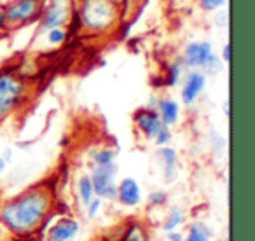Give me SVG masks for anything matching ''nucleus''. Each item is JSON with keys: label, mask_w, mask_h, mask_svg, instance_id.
<instances>
[{"label": "nucleus", "mask_w": 255, "mask_h": 241, "mask_svg": "<svg viewBox=\"0 0 255 241\" xmlns=\"http://www.w3.org/2000/svg\"><path fill=\"white\" fill-rule=\"evenodd\" d=\"M51 196L46 189H28L0 208V220L16 234H32L46 219Z\"/></svg>", "instance_id": "1"}, {"label": "nucleus", "mask_w": 255, "mask_h": 241, "mask_svg": "<svg viewBox=\"0 0 255 241\" xmlns=\"http://www.w3.org/2000/svg\"><path fill=\"white\" fill-rule=\"evenodd\" d=\"M116 19V0H81V21L89 32H105Z\"/></svg>", "instance_id": "2"}, {"label": "nucleus", "mask_w": 255, "mask_h": 241, "mask_svg": "<svg viewBox=\"0 0 255 241\" xmlns=\"http://www.w3.org/2000/svg\"><path fill=\"white\" fill-rule=\"evenodd\" d=\"M25 82L12 72L0 74V120H4L18 107L25 95Z\"/></svg>", "instance_id": "3"}, {"label": "nucleus", "mask_w": 255, "mask_h": 241, "mask_svg": "<svg viewBox=\"0 0 255 241\" xmlns=\"http://www.w3.org/2000/svg\"><path fill=\"white\" fill-rule=\"evenodd\" d=\"M117 175V164H103V166H95L91 173V184L95 196L100 199H116L117 185L114 184V178Z\"/></svg>", "instance_id": "4"}, {"label": "nucleus", "mask_w": 255, "mask_h": 241, "mask_svg": "<svg viewBox=\"0 0 255 241\" xmlns=\"http://www.w3.org/2000/svg\"><path fill=\"white\" fill-rule=\"evenodd\" d=\"M40 11V2L39 0H16L4 11L5 23L9 25H16V23H25L35 18Z\"/></svg>", "instance_id": "5"}, {"label": "nucleus", "mask_w": 255, "mask_h": 241, "mask_svg": "<svg viewBox=\"0 0 255 241\" xmlns=\"http://www.w3.org/2000/svg\"><path fill=\"white\" fill-rule=\"evenodd\" d=\"M68 19V0H49L46 12L40 21V32L46 33L47 30L63 26Z\"/></svg>", "instance_id": "6"}, {"label": "nucleus", "mask_w": 255, "mask_h": 241, "mask_svg": "<svg viewBox=\"0 0 255 241\" xmlns=\"http://www.w3.org/2000/svg\"><path fill=\"white\" fill-rule=\"evenodd\" d=\"M212 54L213 49L210 42H191L185 47L182 63L187 68H203Z\"/></svg>", "instance_id": "7"}, {"label": "nucleus", "mask_w": 255, "mask_h": 241, "mask_svg": "<svg viewBox=\"0 0 255 241\" xmlns=\"http://www.w3.org/2000/svg\"><path fill=\"white\" fill-rule=\"evenodd\" d=\"M205 86H206V75L203 72L199 70L189 72L184 81V86H182V102L185 105H192L196 102V98L203 93Z\"/></svg>", "instance_id": "8"}, {"label": "nucleus", "mask_w": 255, "mask_h": 241, "mask_svg": "<svg viewBox=\"0 0 255 241\" xmlns=\"http://www.w3.org/2000/svg\"><path fill=\"white\" fill-rule=\"evenodd\" d=\"M135 124L147 138H154L157 135L161 128H163V122L159 119V114L157 110L152 109H142L135 114Z\"/></svg>", "instance_id": "9"}, {"label": "nucleus", "mask_w": 255, "mask_h": 241, "mask_svg": "<svg viewBox=\"0 0 255 241\" xmlns=\"http://www.w3.org/2000/svg\"><path fill=\"white\" fill-rule=\"evenodd\" d=\"M117 199L121 205L124 206H136L142 201V194H140V185L136 184L135 178H124L119 185H117Z\"/></svg>", "instance_id": "10"}, {"label": "nucleus", "mask_w": 255, "mask_h": 241, "mask_svg": "<svg viewBox=\"0 0 255 241\" xmlns=\"http://www.w3.org/2000/svg\"><path fill=\"white\" fill-rule=\"evenodd\" d=\"M79 233V222L74 219H61L47 233V241H70Z\"/></svg>", "instance_id": "11"}, {"label": "nucleus", "mask_w": 255, "mask_h": 241, "mask_svg": "<svg viewBox=\"0 0 255 241\" xmlns=\"http://www.w3.org/2000/svg\"><path fill=\"white\" fill-rule=\"evenodd\" d=\"M156 156L161 159L164 166V180L170 184V182L175 180L177 177V150L171 149V147H161L156 152Z\"/></svg>", "instance_id": "12"}, {"label": "nucleus", "mask_w": 255, "mask_h": 241, "mask_svg": "<svg viewBox=\"0 0 255 241\" xmlns=\"http://www.w3.org/2000/svg\"><path fill=\"white\" fill-rule=\"evenodd\" d=\"M157 110H159V119L164 126H173L178 120V114H180V109H178V103L171 98H163L157 102Z\"/></svg>", "instance_id": "13"}, {"label": "nucleus", "mask_w": 255, "mask_h": 241, "mask_svg": "<svg viewBox=\"0 0 255 241\" xmlns=\"http://www.w3.org/2000/svg\"><path fill=\"white\" fill-rule=\"evenodd\" d=\"M77 189H79V196H81V201L82 205H88L93 198H95V191H93V184H91V178L88 175H82L77 182Z\"/></svg>", "instance_id": "14"}, {"label": "nucleus", "mask_w": 255, "mask_h": 241, "mask_svg": "<svg viewBox=\"0 0 255 241\" xmlns=\"http://www.w3.org/2000/svg\"><path fill=\"white\" fill-rule=\"evenodd\" d=\"M116 156H117V152L114 149H110V147H103V149H98L91 154V157H93V161H95L96 166H103V164L114 163Z\"/></svg>", "instance_id": "15"}, {"label": "nucleus", "mask_w": 255, "mask_h": 241, "mask_svg": "<svg viewBox=\"0 0 255 241\" xmlns=\"http://www.w3.org/2000/svg\"><path fill=\"white\" fill-rule=\"evenodd\" d=\"M185 241H210V233H208V227L205 224H192L189 227V234L185 238Z\"/></svg>", "instance_id": "16"}, {"label": "nucleus", "mask_w": 255, "mask_h": 241, "mask_svg": "<svg viewBox=\"0 0 255 241\" xmlns=\"http://www.w3.org/2000/svg\"><path fill=\"white\" fill-rule=\"evenodd\" d=\"M180 222H182V212H180V208H178V206H175V208L171 210V213H170V217H168V220L164 222L163 229L166 231V233H170V231L177 229V227L180 226Z\"/></svg>", "instance_id": "17"}, {"label": "nucleus", "mask_w": 255, "mask_h": 241, "mask_svg": "<svg viewBox=\"0 0 255 241\" xmlns=\"http://www.w3.org/2000/svg\"><path fill=\"white\" fill-rule=\"evenodd\" d=\"M222 68H224V61L220 60L217 54H212V56L208 58V61H206V65L203 67V70H206L212 75H217L219 72H222Z\"/></svg>", "instance_id": "18"}, {"label": "nucleus", "mask_w": 255, "mask_h": 241, "mask_svg": "<svg viewBox=\"0 0 255 241\" xmlns=\"http://www.w3.org/2000/svg\"><path fill=\"white\" fill-rule=\"evenodd\" d=\"M65 37H67V33H65L63 26H56V28L47 30V42L53 44V46L61 44L65 40Z\"/></svg>", "instance_id": "19"}, {"label": "nucleus", "mask_w": 255, "mask_h": 241, "mask_svg": "<svg viewBox=\"0 0 255 241\" xmlns=\"http://www.w3.org/2000/svg\"><path fill=\"white\" fill-rule=\"evenodd\" d=\"M182 67H184V63H182V58L177 61V63H173L170 67V70H168V79H166V86H175L178 82V77H180V70Z\"/></svg>", "instance_id": "20"}, {"label": "nucleus", "mask_w": 255, "mask_h": 241, "mask_svg": "<svg viewBox=\"0 0 255 241\" xmlns=\"http://www.w3.org/2000/svg\"><path fill=\"white\" fill-rule=\"evenodd\" d=\"M123 241H147V238H145V233H143L142 227L133 226L131 229L128 231L126 238H124Z\"/></svg>", "instance_id": "21"}, {"label": "nucleus", "mask_w": 255, "mask_h": 241, "mask_svg": "<svg viewBox=\"0 0 255 241\" xmlns=\"http://www.w3.org/2000/svg\"><path fill=\"white\" fill-rule=\"evenodd\" d=\"M170 138H171L170 126H164V124H163V128L157 131V135L154 136V140H156V145H159V147L166 145V143L170 142Z\"/></svg>", "instance_id": "22"}, {"label": "nucleus", "mask_w": 255, "mask_h": 241, "mask_svg": "<svg viewBox=\"0 0 255 241\" xmlns=\"http://www.w3.org/2000/svg\"><path fill=\"white\" fill-rule=\"evenodd\" d=\"M100 208H102V199H100V198H93L91 201L86 205V210H88V217H89V219H95L96 213L100 212Z\"/></svg>", "instance_id": "23"}, {"label": "nucleus", "mask_w": 255, "mask_h": 241, "mask_svg": "<svg viewBox=\"0 0 255 241\" xmlns=\"http://www.w3.org/2000/svg\"><path fill=\"white\" fill-rule=\"evenodd\" d=\"M226 4V0H199V5H201L205 11H217L222 5Z\"/></svg>", "instance_id": "24"}, {"label": "nucleus", "mask_w": 255, "mask_h": 241, "mask_svg": "<svg viewBox=\"0 0 255 241\" xmlns=\"http://www.w3.org/2000/svg\"><path fill=\"white\" fill-rule=\"evenodd\" d=\"M166 201V194L161 191H154L149 194V203L150 205H163V203Z\"/></svg>", "instance_id": "25"}, {"label": "nucleus", "mask_w": 255, "mask_h": 241, "mask_svg": "<svg viewBox=\"0 0 255 241\" xmlns=\"http://www.w3.org/2000/svg\"><path fill=\"white\" fill-rule=\"evenodd\" d=\"M220 60L224 61V63H229V60H231V46L229 44H226V46L222 47V58Z\"/></svg>", "instance_id": "26"}, {"label": "nucleus", "mask_w": 255, "mask_h": 241, "mask_svg": "<svg viewBox=\"0 0 255 241\" xmlns=\"http://www.w3.org/2000/svg\"><path fill=\"white\" fill-rule=\"evenodd\" d=\"M215 19H217V25L226 26L227 25V12H220L219 16H215Z\"/></svg>", "instance_id": "27"}, {"label": "nucleus", "mask_w": 255, "mask_h": 241, "mask_svg": "<svg viewBox=\"0 0 255 241\" xmlns=\"http://www.w3.org/2000/svg\"><path fill=\"white\" fill-rule=\"evenodd\" d=\"M168 240H170V241H184V236H182L180 233L170 231V233H168Z\"/></svg>", "instance_id": "28"}, {"label": "nucleus", "mask_w": 255, "mask_h": 241, "mask_svg": "<svg viewBox=\"0 0 255 241\" xmlns=\"http://www.w3.org/2000/svg\"><path fill=\"white\" fill-rule=\"evenodd\" d=\"M5 25V16H4V11H0V26Z\"/></svg>", "instance_id": "29"}, {"label": "nucleus", "mask_w": 255, "mask_h": 241, "mask_svg": "<svg viewBox=\"0 0 255 241\" xmlns=\"http://www.w3.org/2000/svg\"><path fill=\"white\" fill-rule=\"evenodd\" d=\"M4 168H5V161L2 159V157H0V173H2V171H4Z\"/></svg>", "instance_id": "30"}]
</instances>
